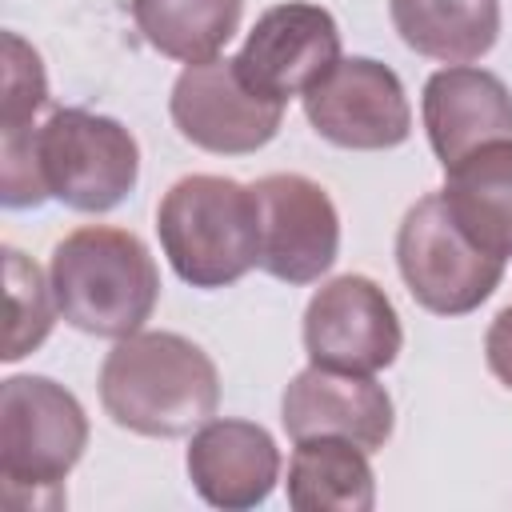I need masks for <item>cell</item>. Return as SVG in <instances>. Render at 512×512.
Returning <instances> with one entry per match:
<instances>
[{
    "label": "cell",
    "mask_w": 512,
    "mask_h": 512,
    "mask_svg": "<svg viewBox=\"0 0 512 512\" xmlns=\"http://www.w3.org/2000/svg\"><path fill=\"white\" fill-rule=\"evenodd\" d=\"M100 404L112 424L176 440L216 416L220 372L212 356L180 332H132L100 364Z\"/></svg>",
    "instance_id": "obj_1"
},
{
    "label": "cell",
    "mask_w": 512,
    "mask_h": 512,
    "mask_svg": "<svg viewBox=\"0 0 512 512\" xmlns=\"http://www.w3.org/2000/svg\"><path fill=\"white\" fill-rule=\"evenodd\" d=\"M60 316L104 340L140 332L160 300V272L144 240L128 228L84 224L68 232L48 260Z\"/></svg>",
    "instance_id": "obj_2"
},
{
    "label": "cell",
    "mask_w": 512,
    "mask_h": 512,
    "mask_svg": "<svg viewBox=\"0 0 512 512\" xmlns=\"http://www.w3.org/2000/svg\"><path fill=\"white\" fill-rule=\"evenodd\" d=\"M160 248L192 288H224L260 268V204L232 176H180L156 208Z\"/></svg>",
    "instance_id": "obj_3"
},
{
    "label": "cell",
    "mask_w": 512,
    "mask_h": 512,
    "mask_svg": "<svg viewBox=\"0 0 512 512\" xmlns=\"http://www.w3.org/2000/svg\"><path fill=\"white\" fill-rule=\"evenodd\" d=\"M88 448L84 404L48 376L0 384V480L12 508H60L64 476Z\"/></svg>",
    "instance_id": "obj_4"
},
{
    "label": "cell",
    "mask_w": 512,
    "mask_h": 512,
    "mask_svg": "<svg viewBox=\"0 0 512 512\" xmlns=\"http://www.w3.org/2000/svg\"><path fill=\"white\" fill-rule=\"evenodd\" d=\"M44 192L76 212H112L140 180L136 136L100 112L56 108L32 132Z\"/></svg>",
    "instance_id": "obj_5"
},
{
    "label": "cell",
    "mask_w": 512,
    "mask_h": 512,
    "mask_svg": "<svg viewBox=\"0 0 512 512\" xmlns=\"http://www.w3.org/2000/svg\"><path fill=\"white\" fill-rule=\"evenodd\" d=\"M396 264L412 300L436 316L476 312L504 280V260L488 256L452 220L440 192L420 196L396 232Z\"/></svg>",
    "instance_id": "obj_6"
},
{
    "label": "cell",
    "mask_w": 512,
    "mask_h": 512,
    "mask_svg": "<svg viewBox=\"0 0 512 512\" xmlns=\"http://www.w3.org/2000/svg\"><path fill=\"white\" fill-rule=\"evenodd\" d=\"M400 344V316L368 276H336L320 284L304 308V352L320 368L376 376L400 356Z\"/></svg>",
    "instance_id": "obj_7"
},
{
    "label": "cell",
    "mask_w": 512,
    "mask_h": 512,
    "mask_svg": "<svg viewBox=\"0 0 512 512\" xmlns=\"http://www.w3.org/2000/svg\"><path fill=\"white\" fill-rule=\"evenodd\" d=\"M304 116L336 148L384 152L412 136V108L400 76L372 56H340V64L312 84L304 96Z\"/></svg>",
    "instance_id": "obj_8"
},
{
    "label": "cell",
    "mask_w": 512,
    "mask_h": 512,
    "mask_svg": "<svg viewBox=\"0 0 512 512\" xmlns=\"http://www.w3.org/2000/svg\"><path fill=\"white\" fill-rule=\"evenodd\" d=\"M168 112L176 132L216 156H244L264 148L280 124H284V104L256 96L240 72L236 60H204L188 64L168 96Z\"/></svg>",
    "instance_id": "obj_9"
},
{
    "label": "cell",
    "mask_w": 512,
    "mask_h": 512,
    "mask_svg": "<svg viewBox=\"0 0 512 512\" xmlns=\"http://www.w3.org/2000/svg\"><path fill=\"white\" fill-rule=\"evenodd\" d=\"M232 60L240 80L256 96L288 104L292 96H304L340 64V28L332 12L320 4H304V0L272 4L252 24L244 48Z\"/></svg>",
    "instance_id": "obj_10"
},
{
    "label": "cell",
    "mask_w": 512,
    "mask_h": 512,
    "mask_svg": "<svg viewBox=\"0 0 512 512\" xmlns=\"http://www.w3.org/2000/svg\"><path fill=\"white\" fill-rule=\"evenodd\" d=\"M252 192L260 204V268L284 284L320 280L340 252L332 196L300 172L260 176Z\"/></svg>",
    "instance_id": "obj_11"
},
{
    "label": "cell",
    "mask_w": 512,
    "mask_h": 512,
    "mask_svg": "<svg viewBox=\"0 0 512 512\" xmlns=\"http://www.w3.org/2000/svg\"><path fill=\"white\" fill-rule=\"evenodd\" d=\"M280 424L292 436V444L308 436H344L364 452H376L388 444L396 412L392 396L372 376L308 364L284 388Z\"/></svg>",
    "instance_id": "obj_12"
},
{
    "label": "cell",
    "mask_w": 512,
    "mask_h": 512,
    "mask_svg": "<svg viewBox=\"0 0 512 512\" xmlns=\"http://www.w3.org/2000/svg\"><path fill=\"white\" fill-rule=\"evenodd\" d=\"M184 464L200 500L224 512L264 504L280 480V448L252 420H204L192 432Z\"/></svg>",
    "instance_id": "obj_13"
},
{
    "label": "cell",
    "mask_w": 512,
    "mask_h": 512,
    "mask_svg": "<svg viewBox=\"0 0 512 512\" xmlns=\"http://www.w3.org/2000/svg\"><path fill=\"white\" fill-rule=\"evenodd\" d=\"M424 132L436 160L448 168L488 140L512 136V92L508 84L472 64H448L424 84Z\"/></svg>",
    "instance_id": "obj_14"
},
{
    "label": "cell",
    "mask_w": 512,
    "mask_h": 512,
    "mask_svg": "<svg viewBox=\"0 0 512 512\" xmlns=\"http://www.w3.org/2000/svg\"><path fill=\"white\" fill-rule=\"evenodd\" d=\"M440 196L472 244L496 260H512V136L488 140L448 164Z\"/></svg>",
    "instance_id": "obj_15"
},
{
    "label": "cell",
    "mask_w": 512,
    "mask_h": 512,
    "mask_svg": "<svg viewBox=\"0 0 512 512\" xmlns=\"http://www.w3.org/2000/svg\"><path fill=\"white\" fill-rule=\"evenodd\" d=\"M288 504L296 512H372L376 476L368 452L344 436L296 440L288 460Z\"/></svg>",
    "instance_id": "obj_16"
},
{
    "label": "cell",
    "mask_w": 512,
    "mask_h": 512,
    "mask_svg": "<svg viewBox=\"0 0 512 512\" xmlns=\"http://www.w3.org/2000/svg\"><path fill=\"white\" fill-rule=\"evenodd\" d=\"M400 40L440 64H472L500 36V0H388Z\"/></svg>",
    "instance_id": "obj_17"
},
{
    "label": "cell",
    "mask_w": 512,
    "mask_h": 512,
    "mask_svg": "<svg viewBox=\"0 0 512 512\" xmlns=\"http://www.w3.org/2000/svg\"><path fill=\"white\" fill-rule=\"evenodd\" d=\"M244 0H132L140 36L168 60L204 64L240 32Z\"/></svg>",
    "instance_id": "obj_18"
},
{
    "label": "cell",
    "mask_w": 512,
    "mask_h": 512,
    "mask_svg": "<svg viewBox=\"0 0 512 512\" xmlns=\"http://www.w3.org/2000/svg\"><path fill=\"white\" fill-rule=\"evenodd\" d=\"M4 276H8V340L0 356L12 364L48 340L60 308L52 296V280H44V272L12 244L4 248Z\"/></svg>",
    "instance_id": "obj_19"
},
{
    "label": "cell",
    "mask_w": 512,
    "mask_h": 512,
    "mask_svg": "<svg viewBox=\"0 0 512 512\" xmlns=\"http://www.w3.org/2000/svg\"><path fill=\"white\" fill-rule=\"evenodd\" d=\"M48 100V76L40 52L16 32H4V96H0V132L32 128V116Z\"/></svg>",
    "instance_id": "obj_20"
},
{
    "label": "cell",
    "mask_w": 512,
    "mask_h": 512,
    "mask_svg": "<svg viewBox=\"0 0 512 512\" xmlns=\"http://www.w3.org/2000/svg\"><path fill=\"white\" fill-rule=\"evenodd\" d=\"M484 360H488V372L512 388V304L496 312V320L488 324L484 332Z\"/></svg>",
    "instance_id": "obj_21"
}]
</instances>
